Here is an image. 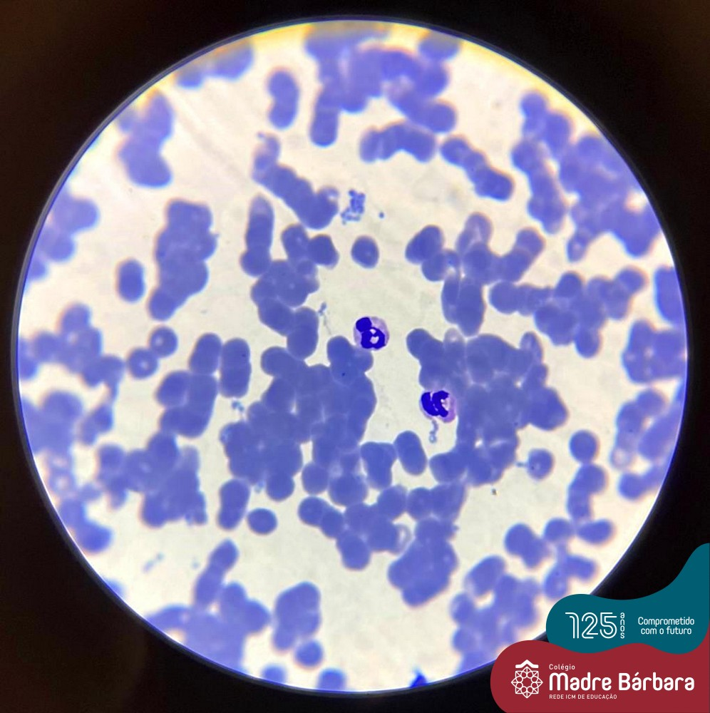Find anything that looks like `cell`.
Here are the masks:
<instances>
[{"mask_svg": "<svg viewBox=\"0 0 710 713\" xmlns=\"http://www.w3.org/2000/svg\"><path fill=\"white\" fill-rule=\"evenodd\" d=\"M331 475L329 470L315 462L307 464L302 472L304 489L311 494L322 493L329 486Z\"/></svg>", "mask_w": 710, "mask_h": 713, "instance_id": "cell-36", "label": "cell"}, {"mask_svg": "<svg viewBox=\"0 0 710 713\" xmlns=\"http://www.w3.org/2000/svg\"><path fill=\"white\" fill-rule=\"evenodd\" d=\"M156 334L154 347L158 353L161 356H168L173 354L178 347V337L175 332L170 329L164 327L159 329Z\"/></svg>", "mask_w": 710, "mask_h": 713, "instance_id": "cell-46", "label": "cell"}, {"mask_svg": "<svg viewBox=\"0 0 710 713\" xmlns=\"http://www.w3.org/2000/svg\"><path fill=\"white\" fill-rule=\"evenodd\" d=\"M360 456L369 484L379 490L387 488L392 479L391 468L396 458L393 446L386 443L369 442L361 446Z\"/></svg>", "mask_w": 710, "mask_h": 713, "instance_id": "cell-13", "label": "cell"}, {"mask_svg": "<svg viewBox=\"0 0 710 713\" xmlns=\"http://www.w3.org/2000/svg\"><path fill=\"white\" fill-rule=\"evenodd\" d=\"M281 240L288 261L294 267L302 266L312 262L308 257L307 252L309 239L301 225H289L283 231Z\"/></svg>", "mask_w": 710, "mask_h": 713, "instance_id": "cell-28", "label": "cell"}, {"mask_svg": "<svg viewBox=\"0 0 710 713\" xmlns=\"http://www.w3.org/2000/svg\"><path fill=\"white\" fill-rule=\"evenodd\" d=\"M458 41L438 32H428L418 41L419 58L427 63L442 64L453 58L460 51Z\"/></svg>", "mask_w": 710, "mask_h": 713, "instance_id": "cell-21", "label": "cell"}, {"mask_svg": "<svg viewBox=\"0 0 710 713\" xmlns=\"http://www.w3.org/2000/svg\"><path fill=\"white\" fill-rule=\"evenodd\" d=\"M254 303L258 307L259 317L263 324L280 334L289 333L294 316L287 305L275 298H264Z\"/></svg>", "mask_w": 710, "mask_h": 713, "instance_id": "cell-25", "label": "cell"}, {"mask_svg": "<svg viewBox=\"0 0 710 713\" xmlns=\"http://www.w3.org/2000/svg\"><path fill=\"white\" fill-rule=\"evenodd\" d=\"M375 63L379 76L391 86L410 83L422 61L401 48L374 46Z\"/></svg>", "mask_w": 710, "mask_h": 713, "instance_id": "cell-11", "label": "cell"}, {"mask_svg": "<svg viewBox=\"0 0 710 713\" xmlns=\"http://www.w3.org/2000/svg\"><path fill=\"white\" fill-rule=\"evenodd\" d=\"M456 401L446 390L425 392L421 399V406L426 414L448 419L453 418Z\"/></svg>", "mask_w": 710, "mask_h": 713, "instance_id": "cell-34", "label": "cell"}, {"mask_svg": "<svg viewBox=\"0 0 710 713\" xmlns=\"http://www.w3.org/2000/svg\"><path fill=\"white\" fill-rule=\"evenodd\" d=\"M406 499L405 488L397 485L384 491L374 506L381 515L391 520L403 513L406 507Z\"/></svg>", "mask_w": 710, "mask_h": 713, "instance_id": "cell-33", "label": "cell"}, {"mask_svg": "<svg viewBox=\"0 0 710 713\" xmlns=\"http://www.w3.org/2000/svg\"><path fill=\"white\" fill-rule=\"evenodd\" d=\"M250 528L259 534H267L277 525L275 515L267 509H256L250 512L247 517Z\"/></svg>", "mask_w": 710, "mask_h": 713, "instance_id": "cell-44", "label": "cell"}, {"mask_svg": "<svg viewBox=\"0 0 710 713\" xmlns=\"http://www.w3.org/2000/svg\"><path fill=\"white\" fill-rule=\"evenodd\" d=\"M449 73L444 65L424 62L412 81L408 83L418 93L426 98H437L448 86Z\"/></svg>", "mask_w": 710, "mask_h": 713, "instance_id": "cell-22", "label": "cell"}, {"mask_svg": "<svg viewBox=\"0 0 710 713\" xmlns=\"http://www.w3.org/2000/svg\"><path fill=\"white\" fill-rule=\"evenodd\" d=\"M389 132L395 153L404 150L419 161L426 162L436 151L434 135L408 120L390 123Z\"/></svg>", "mask_w": 710, "mask_h": 713, "instance_id": "cell-12", "label": "cell"}, {"mask_svg": "<svg viewBox=\"0 0 710 713\" xmlns=\"http://www.w3.org/2000/svg\"><path fill=\"white\" fill-rule=\"evenodd\" d=\"M379 130L371 128L362 136L359 144V154L361 159L367 163L377 159Z\"/></svg>", "mask_w": 710, "mask_h": 713, "instance_id": "cell-45", "label": "cell"}, {"mask_svg": "<svg viewBox=\"0 0 710 713\" xmlns=\"http://www.w3.org/2000/svg\"><path fill=\"white\" fill-rule=\"evenodd\" d=\"M297 111L298 106H297L272 103L268 111V118L275 128L285 129L294 122Z\"/></svg>", "mask_w": 710, "mask_h": 713, "instance_id": "cell-43", "label": "cell"}, {"mask_svg": "<svg viewBox=\"0 0 710 713\" xmlns=\"http://www.w3.org/2000/svg\"><path fill=\"white\" fill-rule=\"evenodd\" d=\"M191 374L184 371L170 374L158 391L159 401L170 407L181 405L187 394Z\"/></svg>", "mask_w": 710, "mask_h": 713, "instance_id": "cell-29", "label": "cell"}, {"mask_svg": "<svg viewBox=\"0 0 710 713\" xmlns=\"http://www.w3.org/2000/svg\"><path fill=\"white\" fill-rule=\"evenodd\" d=\"M351 256L362 267H374L379 260V249L376 242L367 236L359 237L353 245Z\"/></svg>", "mask_w": 710, "mask_h": 713, "instance_id": "cell-38", "label": "cell"}, {"mask_svg": "<svg viewBox=\"0 0 710 713\" xmlns=\"http://www.w3.org/2000/svg\"><path fill=\"white\" fill-rule=\"evenodd\" d=\"M439 233L433 227H427L416 235L408 243L406 257L413 263H419L428 258L439 245Z\"/></svg>", "mask_w": 710, "mask_h": 713, "instance_id": "cell-31", "label": "cell"}, {"mask_svg": "<svg viewBox=\"0 0 710 713\" xmlns=\"http://www.w3.org/2000/svg\"><path fill=\"white\" fill-rule=\"evenodd\" d=\"M354 339L359 348L376 351L387 344L389 334L382 319L375 317H364L358 319L354 325Z\"/></svg>", "mask_w": 710, "mask_h": 713, "instance_id": "cell-24", "label": "cell"}, {"mask_svg": "<svg viewBox=\"0 0 710 713\" xmlns=\"http://www.w3.org/2000/svg\"><path fill=\"white\" fill-rule=\"evenodd\" d=\"M249 39L225 45L203 57L202 61L209 76L235 79L251 66L255 49Z\"/></svg>", "mask_w": 710, "mask_h": 713, "instance_id": "cell-9", "label": "cell"}, {"mask_svg": "<svg viewBox=\"0 0 710 713\" xmlns=\"http://www.w3.org/2000/svg\"><path fill=\"white\" fill-rule=\"evenodd\" d=\"M366 482L358 471L331 474L329 483V496L339 506H350L361 503L367 496Z\"/></svg>", "mask_w": 710, "mask_h": 713, "instance_id": "cell-17", "label": "cell"}, {"mask_svg": "<svg viewBox=\"0 0 710 713\" xmlns=\"http://www.w3.org/2000/svg\"><path fill=\"white\" fill-rule=\"evenodd\" d=\"M307 252L312 262L328 268L335 267L339 260V253L327 235H318L309 240Z\"/></svg>", "mask_w": 710, "mask_h": 713, "instance_id": "cell-35", "label": "cell"}, {"mask_svg": "<svg viewBox=\"0 0 710 713\" xmlns=\"http://www.w3.org/2000/svg\"><path fill=\"white\" fill-rule=\"evenodd\" d=\"M261 366L266 374L287 379L292 383L296 381L299 367V362L279 347H271L262 354Z\"/></svg>", "mask_w": 710, "mask_h": 713, "instance_id": "cell-27", "label": "cell"}, {"mask_svg": "<svg viewBox=\"0 0 710 713\" xmlns=\"http://www.w3.org/2000/svg\"><path fill=\"white\" fill-rule=\"evenodd\" d=\"M206 76L207 75L202 61L197 60L178 71L175 80L180 86L190 88L199 86Z\"/></svg>", "mask_w": 710, "mask_h": 713, "instance_id": "cell-40", "label": "cell"}, {"mask_svg": "<svg viewBox=\"0 0 710 713\" xmlns=\"http://www.w3.org/2000/svg\"><path fill=\"white\" fill-rule=\"evenodd\" d=\"M274 221V212L269 201L262 196L255 198L249 210L247 250L240 261L243 270L250 276L262 275L271 265Z\"/></svg>", "mask_w": 710, "mask_h": 713, "instance_id": "cell-6", "label": "cell"}, {"mask_svg": "<svg viewBox=\"0 0 710 713\" xmlns=\"http://www.w3.org/2000/svg\"><path fill=\"white\" fill-rule=\"evenodd\" d=\"M293 386L287 379L276 377L262 394L261 402L269 410L289 412L293 406Z\"/></svg>", "mask_w": 710, "mask_h": 713, "instance_id": "cell-30", "label": "cell"}, {"mask_svg": "<svg viewBox=\"0 0 710 713\" xmlns=\"http://www.w3.org/2000/svg\"><path fill=\"white\" fill-rule=\"evenodd\" d=\"M329 505L318 498H307L299 508V515L302 521L309 525L319 526L321 519Z\"/></svg>", "mask_w": 710, "mask_h": 713, "instance_id": "cell-41", "label": "cell"}, {"mask_svg": "<svg viewBox=\"0 0 710 713\" xmlns=\"http://www.w3.org/2000/svg\"><path fill=\"white\" fill-rule=\"evenodd\" d=\"M265 485L268 496L275 501H281L288 498L293 492L294 487L292 476L279 472L268 474Z\"/></svg>", "mask_w": 710, "mask_h": 713, "instance_id": "cell-39", "label": "cell"}, {"mask_svg": "<svg viewBox=\"0 0 710 713\" xmlns=\"http://www.w3.org/2000/svg\"><path fill=\"white\" fill-rule=\"evenodd\" d=\"M376 512L377 510L374 504L369 506L359 503L351 505L349 506L344 513L346 525L349 529L362 536L368 524Z\"/></svg>", "mask_w": 710, "mask_h": 713, "instance_id": "cell-37", "label": "cell"}, {"mask_svg": "<svg viewBox=\"0 0 710 713\" xmlns=\"http://www.w3.org/2000/svg\"><path fill=\"white\" fill-rule=\"evenodd\" d=\"M222 342L215 334H205L197 341L189 359V367L194 374L210 375L219 364Z\"/></svg>", "mask_w": 710, "mask_h": 713, "instance_id": "cell-23", "label": "cell"}, {"mask_svg": "<svg viewBox=\"0 0 710 713\" xmlns=\"http://www.w3.org/2000/svg\"><path fill=\"white\" fill-rule=\"evenodd\" d=\"M230 458V468L255 488L265 485L264 445L250 424L244 421L225 426L220 435Z\"/></svg>", "mask_w": 710, "mask_h": 713, "instance_id": "cell-3", "label": "cell"}, {"mask_svg": "<svg viewBox=\"0 0 710 713\" xmlns=\"http://www.w3.org/2000/svg\"><path fill=\"white\" fill-rule=\"evenodd\" d=\"M345 518L339 511L329 506L323 515L319 527L329 538H338L345 530Z\"/></svg>", "mask_w": 710, "mask_h": 713, "instance_id": "cell-42", "label": "cell"}, {"mask_svg": "<svg viewBox=\"0 0 710 713\" xmlns=\"http://www.w3.org/2000/svg\"><path fill=\"white\" fill-rule=\"evenodd\" d=\"M264 463L267 475L279 472L293 476L302 467V451L295 442L267 445L264 446Z\"/></svg>", "mask_w": 710, "mask_h": 713, "instance_id": "cell-19", "label": "cell"}, {"mask_svg": "<svg viewBox=\"0 0 710 713\" xmlns=\"http://www.w3.org/2000/svg\"><path fill=\"white\" fill-rule=\"evenodd\" d=\"M267 88L273 103L298 106L299 89L293 75L284 68L272 71L267 81Z\"/></svg>", "mask_w": 710, "mask_h": 713, "instance_id": "cell-26", "label": "cell"}, {"mask_svg": "<svg viewBox=\"0 0 710 713\" xmlns=\"http://www.w3.org/2000/svg\"><path fill=\"white\" fill-rule=\"evenodd\" d=\"M394 446L403 468L411 473H418L423 460L416 437L409 432L403 433L398 436Z\"/></svg>", "mask_w": 710, "mask_h": 713, "instance_id": "cell-32", "label": "cell"}, {"mask_svg": "<svg viewBox=\"0 0 710 713\" xmlns=\"http://www.w3.org/2000/svg\"><path fill=\"white\" fill-rule=\"evenodd\" d=\"M339 111L336 103L329 95L323 92L319 93L309 127V136L313 143L321 147L334 143L338 133Z\"/></svg>", "mask_w": 710, "mask_h": 713, "instance_id": "cell-14", "label": "cell"}, {"mask_svg": "<svg viewBox=\"0 0 710 713\" xmlns=\"http://www.w3.org/2000/svg\"><path fill=\"white\" fill-rule=\"evenodd\" d=\"M362 537L368 545L376 550H396L403 546L409 539V531L406 526L394 525L391 520L379 512L369 523Z\"/></svg>", "mask_w": 710, "mask_h": 713, "instance_id": "cell-16", "label": "cell"}, {"mask_svg": "<svg viewBox=\"0 0 710 713\" xmlns=\"http://www.w3.org/2000/svg\"><path fill=\"white\" fill-rule=\"evenodd\" d=\"M249 493L247 485L237 480L228 481L222 487L218 523L222 528L231 530L238 525L245 513Z\"/></svg>", "mask_w": 710, "mask_h": 713, "instance_id": "cell-15", "label": "cell"}, {"mask_svg": "<svg viewBox=\"0 0 710 713\" xmlns=\"http://www.w3.org/2000/svg\"><path fill=\"white\" fill-rule=\"evenodd\" d=\"M316 276L304 274L288 260L271 263L251 290L254 302L264 298H275L287 306L302 304L309 292L317 289Z\"/></svg>", "mask_w": 710, "mask_h": 713, "instance_id": "cell-4", "label": "cell"}, {"mask_svg": "<svg viewBox=\"0 0 710 713\" xmlns=\"http://www.w3.org/2000/svg\"><path fill=\"white\" fill-rule=\"evenodd\" d=\"M349 195L351 196L350 207L341 213V217L344 221L359 220L364 210L365 195L354 190H350Z\"/></svg>", "mask_w": 710, "mask_h": 713, "instance_id": "cell-47", "label": "cell"}, {"mask_svg": "<svg viewBox=\"0 0 710 713\" xmlns=\"http://www.w3.org/2000/svg\"><path fill=\"white\" fill-rule=\"evenodd\" d=\"M458 115L449 103L428 99L413 124L433 134L448 133L456 125Z\"/></svg>", "mask_w": 710, "mask_h": 713, "instance_id": "cell-18", "label": "cell"}, {"mask_svg": "<svg viewBox=\"0 0 710 713\" xmlns=\"http://www.w3.org/2000/svg\"><path fill=\"white\" fill-rule=\"evenodd\" d=\"M135 135L139 139L160 146L171 134L173 118L170 105L160 91L147 98Z\"/></svg>", "mask_w": 710, "mask_h": 713, "instance_id": "cell-10", "label": "cell"}, {"mask_svg": "<svg viewBox=\"0 0 710 713\" xmlns=\"http://www.w3.org/2000/svg\"><path fill=\"white\" fill-rule=\"evenodd\" d=\"M247 419L264 446L281 442L304 443L312 436L311 429L297 416L269 410L261 401L249 406Z\"/></svg>", "mask_w": 710, "mask_h": 713, "instance_id": "cell-7", "label": "cell"}, {"mask_svg": "<svg viewBox=\"0 0 710 713\" xmlns=\"http://www.w3.org/2000/svg\"><path fill=\"white\" fill-rule=\"evenodd\" d=\"M386 30L366 25L324 27L312 31L304 41V48L320 63L339 62L356 51V45L368 39L381 38Z\"/></svg>", "mask_w": 710, "mask_h": 713, "instance_id": "cell-5", "label": "cell"}, {"mask_svg": "<svg viewBox=\"0 0 710 713\" xmlns=\"http://www.w3.org/2000/svg\"><path fill=\"white\" fill-rule=\"evenodd\" d=\"M252 178L277 197L283 200L300 221L309 227L314 220L321 202L319 190L313 192L311 184L297 177L295 172L277 162L267 166L254 168Z\"/></svg>", "mask_w": 710, "mask_h": 713, "instance_id": "cell-2", "label": "cell"}, {"mask_svg": "<svg viewBox=\"0 0 710 713\" xmlns=\"http://www.w3.org/2000/svg\"><path fill=\"white\" fill-rule=\"evenodd\" d=\"M247 343L235 338L227 341L221 356L220 391L225 397L240 398L248 390L252 372Z\"/></svg>", "mask_w": 710, "mask_h": 713, "instance_id": "cell-8", "label": "cell"}, {"mask_svg": "<svg viewBox=\"0 0 710 713\" xmlns=\"http://www.w3.org/2000/svg\"><path fill=\"white\" fill-rule=\"evenodd\" d=\"M520 111L525 138L537 140L542 123L550 111L547 98L536 90L530 91L520 99Z\"/></svg>", "mask_w": 710, "mask_h": 713, "instance_id": "cell-20", "label": "cell"}, {"mask_svg": "<svg viewBox=\"0 0 710 713\" xmlns=\"http://www.w3.org/2000/svg\"><path fill=\"white\" fill-rule=\"evenodd\" d=\"M217 393L218 384L214 376L192 374L184 402L165 412L163 428L185 437L200 436L210 420Z\"/></svg>", "mask_w": 710, "mask_h": 713, "instance_id": "cell-1", "label": "cell"}]
</instances>
